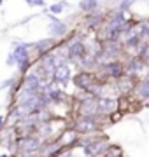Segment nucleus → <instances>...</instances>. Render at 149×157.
<instances>
[{
	"instance_id": "4468645a",
	"label": "nucleus",
	"mask_w": 149,
	"mask_h": 157,
	"mask_svg": "<svg viewBox=\"0 0 149 157\" xmlns=\"http://www.w3.org/2000/svg\"><path fill=\"white\" fill-rule=\"evenodd\" d=\"M133 4H137V0H119L118 6H116V9H118V11H123V12H128L133 7Z\"/></svg>"
},
{
	"instance_id": "6ab92c4d",
	"label": "nucleus",
	"mask_w": 149,
	"mask_h": 157,
	"mask_svg": "<svg viewBox=\"0 0 149 157\" xmlns=\"http://www.w3.org/2000/svg\"><path fill=\"white\" fill-rule=\"evenodd\" d=\"M6 122H7V115H0V131L6 128Z\"/></svg>"
},
{
	"instance_id": "a211bd4d",
	"label": "nucleus",
	"mask_w": 149,
	"mask_h": 157,
	"mask_svg": "<svg viewBox=\"0 0 149 157\" xmlns=\"http://www.w3.org/2000/svg\"><path fill=\"white\" fill-rule=\"evenodd\" d=\"M6 65H7V67H16V58H14V54H12V52H9V54H7Z\"/></svg>"
},
{
	"instance_id": "f8f14e48",
	"label": "nucleus",
	"mask_w": 149,
	"mask_h": 157,
	"mask_svg": "<svg viewBox=\"0 0 149 157\" xmlns=\"http://www.w3.org/2000/svg\"><path fill=\"white\" fill-rule=\"evenodd\" d=\"M58 40L51 39V37H47V39H42V40H37V42H32V52L35 54V58L42 56V54H46L49 51L54 49V45H56Z\"/></svg>"
},
{
	"instance_id": "aec40b11",
	"label": "nucleus",
	"mask_w": 149,
	"mask_h": 157,
	"mask_svg": "<svg viewBox=\"0 0 149 157\" xmlns=\"http://www.w3.org/2000/svg\"><path fill=\"white\" fill-rule=\"evenodd\" d=\"M62 4H63V7H65V9H69V7H70V4L67 2V0H62Z\"/></svg>"
},
{
	"instance_id": "9b49d317",
	"label": "nucleus",
	"mask_w": 149,
	"mask_h": 157,
	"mask_svg": "<svg viewBox=\"0 0 149 157\" xmlns=\"http://www.w3.org/2000/svg\"><path fill=\"white\" fill-rule=\"evenodd\" d=\"M132 96L137 101H142V105L146 103V101H149V75H144L142 78L137 80Z\"/></svg>"
},
{
	"instance_id": "412c9836",
	"label": "nucleus",
	"mask_w": 149,
	"mask_h": 157,
	"mask_svg": "<svg viewBox=\"0 0 149 157\" xmlns=\"http://www.w3.org/2000/svg\"><path fill=\"white\" fill-rule=\"evenodd\" d=\"M105 2H107L109 6H111V4H116V6H118V2H119V0H105Z\"/></svg>"
},
{
	"instance_id": "1a4fd4ad",
	"label": "nucleus",
	"mask_w": 149,
	"mask_h": 157,
	"mask_svg": "<svg viewBox=\"0 0 149 157\" xmlns=\"http://www.w3.org/2000/svg\"><path fill=\"white\" fill-rule=\"evenodd\" d=\"M63 148L65 147L56 138L44 140V143H42V147H40V150H39V157H58L63 152Z\"/></svg>"
},
{
	"instance_id": "39448f33",
	"label": "nucleus",
	"mask_w": 149,
	"mask_h": 157,
	"mask_svg": "<svg viewBox=\"0 0 149 157\" xmlns=\"http://www.w3.org/2000/svg\"><path fill=\"white\" fill-rule=\"evenodd\" d=\"M97 105H98V115H102V117H109L112 113L119 112L118 96H112V94L100 96V98H97Z\"/></svg>"
},
{
	"instance_id": "5701e85b",
	"label": "nucleus",
	"mask_w": 149,
	"mask_h": 157,
	"mask_svg": "<svg viewBox=\"0 0 149 157\" xmlns=\"http://www.w3.org/2000/svg\"><path fill=\"white\" fill-rule=\"evenodd\" d=\"M142 107H146V108H149V101H146V103H144Z\"/></svg>"
},
{
	"instance_id": "423d86ee",
	"label": "nucleus",
	"mask_w": 149,
	"mask_h": 157,
	"mask_svg": "<svg viewBox=\"0 0 149 157\" xmlns=\"http://www.w3.org/2000/svg\"><path fill=\"white\" fill-rule=\"evenodd\" d=\"M72 77H74V73H72L70 63H62V65H58V67L54 68L51 80L56 86H67V84L72 82Z\"/></svg>"
},
{
	"instance_id": "4be33fe9",
	"label": "nucleus",
	"mask_w": 149,
	"mask_h": 157,
	"mask_svg": "<svg viewBox=\"0 0 149 157\" xmlns=\"http://www.w3.org/2000/svg\"><path fill=\"white\" fill-rule=\"evenodd\" d=\"M0 157H11V154H6V152H2V154H0Z\"/></svg>"
},
{
	"instance_id": "ddd939ff",
	"label": "nucleus",
	"mask_w": 149,
	"mask_h": 157,
	"mask_svg": "<svg viewBox=\"0 0 149 157\" xmlns=\"http://www.w3.org/2000/svg\"><path fill=\"white\" fill-rule=\"evenodd\" d=\"M100 0H81L77 7H79L81 12H84V14H91V12H97L100 9Z\"/></svg>"
},
{
	"instance_id": "6e6552de",
	"label": "nucleus",
	"mask_w": 149,
	"mask_h": 157,
	"mask_svg": "<svg viewBox=\"0 0 149 157\" xmlns=\"http://www.w3.org/2000/svg\"><path fill=\"white\" fill-rule=\"evenodd\" d=\"M139 78L140 77H133V75H126V73L121 78H118L114 82V86L118 89V93H119V96H132Z\"/></svg>"
},
{
	"instance_id": "dca6fc26",
	"label": "nucleus",
	"mask_w": 149,
	"mask_h": 157,
	"mask_svg": "<svg viewBox=\"0 0 149 157\" xmlns=\"http://www.w3.org/2000/svg\"><path fill=\"white\" fill-rule=\"evenodd\" d=\"M16 82H18V77H16V78H14V77L6 78V80L0 84V89H2V91H4V89H12V86L16 84Z\"/></svg>"
},
{
	"instance_id": "9d476101",
	"label": "nucleus",
	"mask_w": 149,
	"mask_h": 157,
	"mask_svg": "<svg viewBox=\"0 0 149 157\" xmlns=\"http://www.w3.org/2000/svg\"><path fill=\"white\" fill-rule=\"evenodd\" d=\"M47 30H49V37L54 40H63L67 39L70 33L69 30V25L65 21H62V19H58V21L54 23H49V26H47Z\"/></svg>"
},
{
	"instance_id": "20e7f679",
	"label": "nucleus",
	"mask_w": 149,
	"mask_h": 157,
	"mask_svg": "<svg viewBox=\"0 0 149 157\" xmlns=\"http://www.w3.org/2000/svg\"><path fill=\"white\" fill-rule=\"evenodd\" d=\"M125 56V51L121 42H102V51L98 56V65L105 61H114V59H121Z\"/></svg>"
},
{
	"instance_id": "f257e3e1",
	"label": "nucleus",
	"mask_w": 149,
	"mask_h": 157,
	"mask_svg": "<svg viewBox=\"0 0 149 157\" xmlns=\"http://www.w3.org/2000/svg\"><path fill=\"white\" fill-rule=\"evenodd\" d=\"M105 122H109L107 117L97 115V117H88V115H74V121L70 122V128L75 129L81 136L91 135V133H100L103 131Z\"/></svg>"
},
{
	"instance_id": "393cba45",
	"label": "nucleus",
	"mask_w": 149,
	"mask_h": 157,
	"mask_svg": "<svg viewBox=\"0 0 149 157\" xmlns=\"http://www.w3.org/2000/svg\"><path fill=\"white\" fill-rule=\"evenodd\" d=\"M147 75H149V72H147Z\"/></svg>"
},
{
	"instance_id": "2eb2a0df",
	"label": "nucleus",
	"mask_w": 149,
	"mask_h": 157,
	"mask_svg": "<svg viewBox=\"0 0 149 157\" xmlns=\"http://www.w3.org/2000/svg\"><path fill=\"white\" fill-rule=\"evenodd\" d=\"M63 11H65V7H63L62 0H60V2H56V4H51V6H49V9H47V12H49V14H54V16L62 14Z\"/></svg>"
},
{
	"instance_id": "0eeeda50",
	"label": "nucleus",
	"mask_w": 149,
	"mask_h": 157,
	"mask_svg": "<svg viewBox=\"0 0 149 157\" xmlns=\"http://www.w3.org/2000/svg\"><path fill=\"white\" fill-rule=\"evenodd\" d=\"M123 67L126 75H133V77H140V73L149 68L139 56H126V59H123Z\"/></svg>"
},
{
	"instance_id": "7ed1b4c3",
	"label": "nucleus",
	"mask_w": 149,
	"mask_h": 157,
	"mask_svg": "<svg viewBox=\"0 0 149 157\" xmlns=\"http://www.w3.org/2000/svg\"><path fill=\"white\" fill-rule=\"evenodd\" d=\"M102 82L98 75L95 72H86V70H79L77 73H74L72 77V84L77 91H88L91 94V89L95 86H98Z\"/></svg>"
},
{
	"instance_id": "f03ea898",
	"label": "nucleus",
	"mask_w": 149,
	"mask_h": 157,
	"mask_svg": "<svg viewBox=\"0 0 149 157\" xmlns=\"http://www.w3.org/2000/svg\"><path fill=\"white\" fill-rule=\"evenodd\" d=\"M98 78L102 82H116L118 78L125 75V67H123V59H114V61H105L100 63L95 70Z\"/></svg>"
},
{
	"instance_id": "b1692460",
	"label": "nucleus",
	"mask_w": 149,
	"mask_h": 157,
	"mask_svg": "<svg viewBox=\"0 0 149 157\" xmlns=\"http://www.w3.org/2000/svg\"><path fill=\"white\" fill-rule=\"evenodd\" d=\"M2 4H4V0H0V6H2Z\"/></svg>"
},
{
	"instance_id": "f3484780",
	"label": "nucleus",
	"mask_w": 149,
	"mask_h": 157,
	"mask_svg": "<svg viewBox=\"0 0 149 157\" xmlns=\"http://www.w3.org/2000/svg\"><path fill=\"white\" fill-rule=\"evenodd\" d=\"M30 7H44L46 6V0H25Z\"/></svg>"
}]
</instances>
